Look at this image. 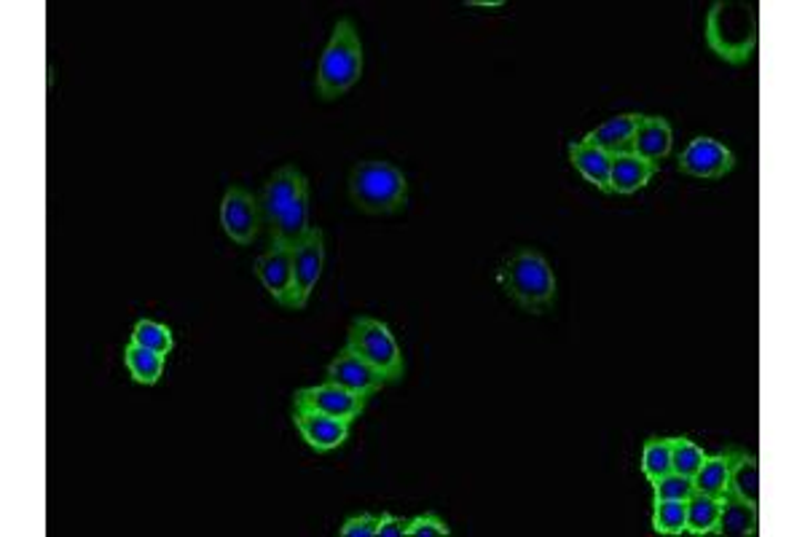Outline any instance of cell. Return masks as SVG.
<instances>
[{
  "label": "cell",
  "mask_w": 805,
  "mask_h": 537,
  "mask_svg": "<svg viewBox=\"0 0 805 537\" xmlns=\"http://www.w3.org/2000/svg\"><path fill=\"white\" fill-rule=\"evenodd\" d=\"M325 266V232L312 226V232L293 247V304L291 310H304L323 277Z\"/></svg>",
  "instance_id": "cell-6"
},
{
  "label": "cell",
  "mask_w": 805,
  "mask_h": 537,
  "mask_svg": "<svg viewBox=\"0 0 805 537\" xmlns=\"http://www.w3.org/2000/svg\"><path fill=\"white\" fill-rule=\"evenodd\" d=\"M328 382L334 385H342L349 393L360 395V398H374L376 393H381V387L387 385L385 376L379 374L374 366H368L360 355H355L353 349L344 347L334 361L328 363Z\"/></svg>",
  "instance_id": "cell-11"
},
{
  "label": "cell",
  "mask_w": 805,
  "mask_h": 537,
  "mask_svg": "<svg viewBox=\"0 0 805 537\" xmlns=\"http://www.w3.org/2000/svg\"><path fill=\"white\" fill-rule=\"evenodd\" d=\"M347 349L360 355L387 382H400L406 374V361L387 323L376 317H355L347 331Z\"/></svg>",
  "instance_id": "cell-5"
},
{
  "label": "cell",
  "mask_w": 805,
  "mask_h": 537,
  "mask_svg": "<svg viewBox=\"0 0 805 537\" xmlns=\"http://www.w3.org/2000/svg\"><path fill=\"white\" fill-rule=\"evenodd\" d=\"M639 113H621V116H612L602 121L597 130L585 134V143L593 145V149L604 151L607 156L615 159L623 156V153H631V145H634V132L639 126Z\"/></svg>",
  "instance_id": "cell-14"
},
{
  "label": "cell",
  "mask_w": 805,
  "mask_h": 537,
  "mask_svg": "<svg viewBox=\"0 0 805 537\" xmlns=\"http://www.w3.org/2000/svg\"><path fill=\"white\" fill-rule=\"evenodd\" d=\"M706 459V452L701 449L695 440L690 438H671V470L682 473V476H695L701 463Z\"/></svg>",
  "instance_id": "cell-27"
},
{
  "label": "cell",
  "mask_w": 805,
  "mask_h": 537,
  "mask_svg": "<svg viewBox=\"0 0 805 537\" xmlns=\"http://www.w3.org/2000/svg\"><path fill=\"white\" fill-rule=\"evenodd\" d=\"M406 535L408 537H449L451 529H449V524L440 519V516L421 514V516H414V519H408Z\"/></svg>",
  "instance_id": "cell-29"
},
{
  "label": "cell",
  "mask_w": 805,
  "mask_h": 537,
  "mask_svg": "<svg viewBox=\"0 0 805 537\" xmlns=\"http://www.w3.org/2000/svg\"><path fill=\"white\" fill-rule=\"evenodd\" d=\"M693 478L682 476V473H666L658 482H653V497L655 500H682L687 503L693 497Z\"/></svg>",
  "instance_id": "cell-28"
},
{
  "label": "cell",
  "mask_w": 805,
  "mask_h": 537,
  "mask_svg": "<svg viewBox=\"0 0 805 537\" xmlns=\"http://www.w3.org/2000/svg\"><path fill=\"white\" fill-rule=\"evenodd\" d=\"M261 223H264V215H261L258 196L240 189V185H232L221 202V226L228 240H234L236 245H253L261 232Z\"/></svg>",
  "instance_id": "cell-7"
},
{
  "label": "cell",
  "mask_w": 805,
  "mask_h": 537,
  "mask_svg": "<svg viewBox=\"0 0 805 537\" xmlns=\"http://www.w3.org/2000/svg\"><path fill=\"white\" fill-rule=\"evenodd\" d=\"M671 145H674V132H671V124L663 116L639 119L631 153H636L639 159H644V162L655 164L658 168V164L671 153Z\"/></svg>",
  "instance_id": "cell-15"
},
{
  "label": "cell",
  "mask_w": 805,
  "mask_h": 537,
  "mask_svg": "<svg viewBox=\"0 0 805 537\" xmlns=\"http://www.w3.org/2000/svg\"><path fill=\"white\" fill-rule=\"evenodd\" d=\"M687 524V503L682 500H655L653 529L658 535H682Z\"/></svg>",
  "instance_id": "cell-26"
},
{
  "label": "cell",
  "mask_w": 805,
  "mask_h": 537,
  "mask_svg": "<svg viewBox=\"0 0 805 537\" xmlns=\"http://www.w3.org/2000/svg\"><path fill=\"white\" fill-rule=\"evenodd\" d=\"M720 519V497L704 495V492H693V497L687 500V524L685 533L704 537L714 535Z\"/></svg>",
  "instance_id": "cell-23"
},
{
  "label": "cell",
  "mask_w": 805,
  "mask_h": 537,
  "mask_svg": "<svg viewBox=\"0 0 805 537\" xmlns=\"http://www.w3.org/2000/svg\"><path fill=\"white\" fill-rule=\"evenodd\" d=\"M130 342L140 344V347L145 349H153V353L164 357L172 353V347H175V336H172V331L167 325L156 323V320H137L132 328Z\"/></svg>",
  "instance_id": "cell-24"
},
{
  "label": "cell",
  "mask_w": 805,
  "mask_h": 537,
  "mask_svg": "<svg viewBox=\"0 0 805 537\" xmlns=\"http://www.w3.org/2000/svg\"><path fill=\"white\" fill-rule=\"evenodd\" d=\"M736 168V156L727 145H722L714 138H695L680 153V172L682 175L699 178V181H717Z\"/></svg>",
  "instance_id": "cell-8"
},
{
  "label": "cell",
  "mask_w": 805,
  "mask_h": 537,
  "mask_svg": "<svg viewBox=\"0 0 805 537\" xmlns=\"http://www.w3.org/2000/svg\"><path fill=\"white\" fill-rule=\"evenodd\" d=\"M293 425L309 449L325 454L347 444L353 422L330 417V414L315 412V408L293 406Z\"/></svg>",
  "instance_id": "cell-9"
},
{
  "label": "cell",
  "mask_w": 805,
  "mask_h": 537,
  "mask_svg": "<svg viewBox=\"0 0 805 537\" xmlns=\"http://www.w3.org/2000/svg\"><path fill=\"white\" fill-rule=\"evenodd\" d=\"M642 476L650 484L671 473V438H650L642 446Z\"/></svg>",
  "instance_id": "cell-25"
},
{
  "label": "cell",
  "mask_w": 805,
  "mask_h": 537,
  "mask_svg": "<svg viewBox=\"0 0 805 537\" xmlns=\"http://www.w3.org/2000/svg\"><path fill=\"white\" fill-rule=\"evenodd\" d=\"M727 478H731V452L727 454H706L701 468L695 470L693 487L695 492L704 495L720 497L727 489Z\"/></svg>",
  "instance_id": "cell-22"
},
{
  "label": "cell",
  "mask_w": 805,
  "mask_h": 537,
  "mask_svg": "<svg viewBox=\"0 0 805 537\" xmlns=\"http://www.w3.org/2000/svg\"><path fill=\"white\" fill-rule=\"evenodd\" d=\"M376 527H379V516L374 514H360L353 516L342 524L338 535L342 537H376Z\"/></svg>",
  "instance_id": "cell-30"
},
{
  "label": "cell",
  "mask_w": 805,
  "mask_h": 537,
  "mask_svg": "<svg viewBox=\"0 0 805 537\" xmlns=\"http://www.w3.org/2000/svg\"><path fill=\"white\" fill-rule=\"evenodd\" d=\"M727 492L760 508V463L755 454L731 452V478Z\"/></svg>",
  "instance_id": "cell-20"
},
{
  "label": "cell",
  "mask_w": 805,
  "mask_h": 537,
  "mask_svg": "<svg viewBox=\"0 0 805 537\" xmlns=\"http://www.w3.org/2000/svg\"><path fill=\"white\" fill-rule=\"evenodd\" d=\"M349 200L368 215L400 213L408 202L406 175L385 159H363L349 175Z\"/></svg>",
  "instance_id": "cell-3"
},
{
  "label": "cell",
  "mask_w": 805,
  "mask_h": 537,
  "mask_svg": "<svg viewBox=\"0 0 805 537\" xmlns=\"http://www.w3.org/2000/svg\"><path fill=\"white\" fill-rule=\"evenodd\" d=\"M658 172L655 164L644 162L636 153H623V156L612 159L610 168V194L618 196H631L636 191H642L644 185L653 181Z\"/></svg>",
  "instance_id": "cell-18"
},
{
  "label": "cell",
  "mask_w": 805,
  "mask_h": 537,
  "mask_svg": "<svg viewBox=\"0 0 805 537\" xmlns=\"http://www.w3.org/2000/svg\"><path fill=\"white\" fill-rule=\"evenodd\" d=\"M312 232L309 223V183L302 185L296 200L285 210L283 219L272 226V245L296 247L306 234Z\"/></svg>",
  "instance_id": "cell-17"
},
{
  "label": "cell",
  "mask_w": 805,
  "mask_h": 537,
  "mask_svg": "<svg viewBox=\"0 0 805 537\" xmlns=\"http://www.w3.org/2000/svg\"><path fill=\"white\" fill-rule=\"evenodd\" d=\"M408 519H400V516L393 514H381L379 516V527H376V537H402L406 535Z\"/></svg>",
  "instance_id": "cell-31"
},
{
  "label": "cell",
  "mask_w": 805,
  "mask_h": 537,
  "mask_svg": "<svg viewBox=\"0 0 805 537\" xmlns=\"http://www.w3.org/2000/svg\"><path fill=\"white\" fill-rule=\"evenodd\" d=\"M304 183H309V181H306L304 172L293 168V164H285V168L274 170V175L268 178L264 191H261V196H258L261 215H264V223L268 229L283 219V213L291 207V202L296 200Z\"/></svg>",
  "instance_id": "cell-13"
},
{
  "label": "cell",
  "mask_w": 805,
  "mask_h": 537,
  "mask_svg": "<svg viewBox=\"0 0 805 537\" xmlns=\"http://www.w3.org/2000/svg\"><path fill=\"white\" fill-rule=\"evenodd\" d=\"M124 363H126V371H130V376L134 382H137V385L151 387V385H156L159 379H162L164 363H167V357L130 342L124 347Z\"/></svg>",
  "instance_id": "cell-21"
},
{
  "label": "cell",
  "mask_w": 805,
  "mask_h": 537,
  "mask_svg": "<svg viewBox=\"0 0 805 537\" xmlns=\"http://www.w3.org/2000/svg\"><path fill=\"white\" fill-rule=\"evenodd\" d=\"M706 47L727 65H746L760 43L757 6L717 0L706 14Z\"/></svg>",
  "instance_id": "cell-1"
},
{
  "label": "cell",
  "mask_w": 805,
  "mask_h": 537,
  "mask_svg": "<svg viewBox=\"0 0 805 537\" xmlns=\"http://www.w3.org/2000/svg\"><path fill=\"white\" fill-rule=\"evenodd\" d=\"M760 533V508L750 505L733 492H722L720 495V519L714 535L725 537H746Z\"/></svg>",
  "instance_id": "cell-16"
},
{
  "label": "cell",
  "mask_w": 805,
  "mask_h": 537,
  "mask_svg": "<svg viewBox=\"0 0 805 537\" xmlns=\"http://www.w3.org/2000/svg\"><path fill=\"white\" fill-rule=\"evenodd\" d=\"M502 291L513 298L521 310L542 315L556 302V274L548 259L532 247H521L502 261L500 274Z\"/></svg>",
  "instance_id": "cell-2"
},
{
  "label": "cell",
  "mask_w": 805,
  "mask_h": 537,
  "mask_svg": "<svg viewBox=\"0 0 805 537\" xmlns=\"http://www.w3.org/2000/svg\"><path fill=\"white\" fill-rule=\"evenodd\" d=\"M470 6H481V9H500L505 6L502 0H470Z\"/></svg>",
  "instance_id": "cell-32"
},
{
  "label": "cell",
  "mask_w": 805,
  "mask_h": 537,
  "mask_svg": "<svg viewBox=\"0 0 805 537\" xmlns=\"http://www.w3.org/2000/svg\"><path fill=\"white\" fill-rule=\"evenodd\" d=\"M570 162L572 168L583 175L585 183H591L593 189H599L602 194H610V168L612 159L607 156L604 151L593 149L585 140H578V143H570Z\"/></svg>",
  "instance_id": "cell-19"
},
{
  "label": "cell",
  "mask_w": 805,
  "mask_h": 537,
  "mask_svg": "<svg viewBox=\"0 0 805 537\" xmlns=\"http://www.w3.org/2000/svg\"><path fill=\"white\" fill-rule=\"evenodd\" d=\"M366 398L360 395L349 393L342 385H334V382L325 379L323 385L315 387H302L296 395H293V406H306V408H315V412L330 414V417L338 419H347L355 422L366 412Z\"/></svg>",
  "instance_id": "cell-10"
},
{
  "label": "cell",
  "mask_w": 805,
  "mask_h": 537,
  "mask_svg": "<svg viewBox=\"0 0 805 537\" xmlns=\"http://www.w3.org/2000/svg\"><path fill=\"white\" fill-rule=\"evenodd\" d=\"M255 277L266 287L268 296L291 310L293 304V247L272 245L255 261Z\"/></svg>",
  "instance_id": "cell-12"
},
{
  "label": "cell",
  "mask_w": 805,
  "mask_h": 537,
  "mask_svg": "<svg viewBox=\"0 0 805 537\" xmlns=\"http://www.w3.org/2000/svg\"><path fill=\"white\" fill-rule=\"evenodd\" d=\"M363 75V43L353 19H338L328 47L319 57L315 89L323 100H338Z\"/></svg>",
  "instance_id": "cell-4"
}]
</instances>
